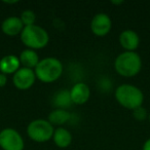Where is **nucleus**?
I'll return each instance as SVG.
<instances>
[{"mask_svg": "<svg viewBox=\"0 0 150 150\" xmlns=\"http://www.w3.org/2000/svg\"><path fill=\"white\" fill-rule=\"evenodd\" d=\"M28 135L36 142H46L54 136V127L48 120L36 119L28 125Z\"/></svg>", "mask_w": 150, "mask_h": 150, "instance_id": "nucleus-5", "label": "nucleus"}, {"mask_svg": "<svg viewBox=\"0 0 150 150\" xmlns=\"http://www.w3.org/2000/svg\"><path fill=\"white\" fill-rule=\"evenodd\" d=\"M35 13L32 11H24L22 13L21 20L23 22V24L25 26H31L34 25V22H35Z\"/></svg>", "mask_w": 150, "mask_h": 150, "instance_id": "nucleus-17", "label": "nucleus"}, {"mask_svg": "<svg viewBox=\"0 0 150 150\" xmlns=\"http://www.w3.org/2000/svg\"><path fill=\"white\" fill-rule=\"evenodd\" d=\"M120 44L127 52H134L140 43V38L138 34L133 30H125L122 31L119 36Z\"/></svg>", "mask_w": 150, "mask_h": 150, "instance_id": "nucleus-11", "label": "nucleus"}, {"mask_svg": "<svg viewBox=\"0 0 150 150\" xmlns=\"http://www.w3.org/2000/svg\"><path fill=\"white\" fill-rule=\"evenodd\" d=\"M113 4H121V3H123V1H112Z\"/></svg>", "mask_w": 150, "mask_h": 150, "instance_id": "nucleus-21", "label": "nucleus"}, {"mask_svg": "<svg viewBox=\"0 0 150 150\" xmlns=\"http://www.w3.org/2000/svg\"><path fill=\"white\" fill-rule=\"evenodd\" d=\"M63 72V65L56 58H45L35 67V75L43 82L56 81Z\"/></svg>", "mask_w": 150, "mask_h": 150, "instance_id": "nucleus-3", "label": "nucleus"}, {"mask_svg": "<svg viewBox=\"0 0 150 150\" xmlns=\"http://www.w3.org/2000/svg\"><path fill=\"white\" fill-rule=\"evenodd\" d=\"M20 63L23 65L25 68H35L39 63L38 54L33 50H25L21 52V56L19 58Z\"/></svg>", "mask_w": 150, "mask_h": 150, "instance_id": "nucleus-14", "label": "nucleus"}, {"mask_svg": "<svg viewBox=\"0 0 150 150\" xmlns=\"http://www.w3.org/2000/svg\"><path fill=\"white\" fill-rule=\"evenodd\" d=\"M6 82H7L6 75L1 73V74H0V86H4L5 84H6Z\"/></svg>", "mask_w": 150, "mask_h": 150, "instance_id": "nucleus-19", "label": "nucleus"}, {"mask_svg": "<svg viewBox=\"0 0 150 150\" xmlns=\"http://www.w3.org/2000/svg\"><path fill=\"white\" fill-rule=\"evenodd\" d=\"M143 150H150V139H148L147 141L144 143Z\"/></svg>", "mask_w": 150, "mask_h": 150, "instance_id": "nucleus-20", "label": "nucleus"}, {"mask_svg": "<svg viewBox=\"0 0 150 150\" xmlns=\"http://www.w3.org/2000/svg\"><path fill=\"white\" fill-rule=\"evenodd\" d=\"M54 101L56 106H58V108L60 109H64L67 106H70V104L72 103L70 97V92H68L66 90H62L56 95Z\"/></svg>", "mask_w": 150, "mask_h": 150, "instance_id": "nucleus-16", "label": "nucleus"}, {"mask_svg": "<svg viewBox=\"0 0 150 150\" xmlns=\"http://www.w3.org/2000/svg\"><path fill=\"white\" fill-rule=\"evenodd\" d=\"M111 20L108 15L106 13H98L92 20L91 23V29L94 32V34L98 36H105L109 33L111 29Z\"/></svg>", "mask_w": 150, "mask_h": 150, "instance_id": "nucleus-8", "label": "nucleus"}, {"mask_svg": "<svg viewBox=\"0 0 150 150\" xmlns=\"http://www.w3.org/2000/svg\"><path fill=\"white\" fill-rule=\"evenodd\" d=\"M69 119H70V113L65 109L57 108L52 110L48 115V121L52 125H62Z\"/></svg>", "mask_w": 150, "mask_h": 150, "instance_id": "nucleus-15", "label": "nucleus"}, {"mask_svg": "<svg viewBox=\"0 0 150 150\" xmlns=\"http://www.w3.org/2000/svg\"><path fill=\"white\" fill-rule=\"evenodd\" d=\"M149 120H150V114H149Z\"/></svg>", "mask_w": 150, "mask_h": 150, "instance_id": "nucleus-22", "label": "nucleus"}, {"mask_svg": "<svg viewBox=\"0 0 150 150\" xmlns=\"http://www.w3.org/2000/svg\"><path fill=\"white\" fill-rule=\"evenodd\" d=\"M54 141L57 146L61 148H66L72 142V136L70 132L67 131L64 127H59L54 132Z\"/></svg>", "mask_w": 150, "mask_h": 150, "instance_id": "nucleus-13", "label": "nucleus"}, {"mask_svg": "<svg viewBox=\"0 0 150 150\" xmlns=\"http://www.w3.org/2000/svg\"><path fill=\"white\" fill-rule=\"evenodd\" d=\"M133 114L134 117L138 120H144L145 118H147L148 114H147V110L143 107H138L135 110H133Z\"/></svg>", "mask_w": 150, "mask_h": 150, "instance_id": "nucleus-18", "label": "nucleus"}, {"mask_svg": "<svg viewBox=\"0 0 150 150\" xmlns=\"http://www.w3.org/2000/svg\"><path fill=\"white\" fill-rule=\"evenodd\" d=\"M3 33L9 36H15L22 33L24 29V24L22 22L21 18L18 17H9L3 21L1 25Z\"/></svg>", "mask_w": 150, "mask_h": 150, "instance_id": "nucleus-10", "label": "nucleus"}, {"mask_svg": "<svg viewBox=\"0 0 150 150\" xmlns=\"http://www.w3.org/2000/svg\"><path fill=\"white\" fill-rule=\"evenodd\" d=\"M91 96V91L88 84L83 83V82H78V83L74 84L73 88L70 91V97L72 103L75 104H83L90 99Z\"/></svg>", "mask_w": 150, "mask_h": 150, "instance_id": "nucleus-9", "label": "nucleus"}, {"mask_svg": "<svg viewBox=\"0 0 150 150\" xmlns=\"http://www.w3.org/2000/svg\"><path fill=\"white\" fill-rule=\"evenodd\" d=\"M36 75L32 69L29 68H20L17 72L13 74V84L19 90H28L35 82Z\"/></svg>", "mask_w": 150, "mask_h": 150, "instance_id": "nucleus-7", "label": "nucleus"}, {"mask_svg": "<svg viewBox=\"0 0 150 150\" xmlns=\"http://www.w3.org/2000/svg\"><path fill=\"white\" fill-rule=\"evenodd\" d=\"M20 60L18 57L13 56V54H9V56L3 57L0 60V70L3 74H15L18 70L20 69Z\"/></svg>", "mask_w": 150, "mask_h": 150, "instance_id": "nucleus-12", "label": "nucleus"}, {"mask_svg": "<svg viewBox=\"0 0 150 150\" xmlns=\"http://www.w3.org/2000/svg\"><path fill=\"white\" fill-rule=\"evenodd\" d=\"M21 39L25 45L32 50L42 48L48 42V34L43 28L37 25L25 26L21 33Z\"/></svg>", "mask_w": 150, "mask_h": 150, "instance_id": "nucleus-4", "label": "nucleus"}, {"mask_svg": "<svg viewBox=\"0 0 150 150\" xmlns=\"http://www.w3.org/2000/svg\"><path fill=\"white\" fill-rule=\"evenodd\" d=\"M0 147L3 150H23L24 140L13 129H4L0 132Z\"/></svg>", "mask_w": 150, "mask_h": 150, "instance_id": "nucleus-6", "label": "nucleus"}, {"mask_svg": "<svg viewBox=\"0 0 150 150\" xmlns=\"http://www.w3.org/2000/svg\"><path fill=\"white\" fill-rule=\"evenodd\" d=\"M115 98L121 106L132 110L141 107L144 101V96L141 90L131 84H122L118 86L115 92Z\"/></svg>", "mask_w": 150, "mask_h": 150, "instance_id": "nucleus-2", "label": "nucleus"}, {"mask_svg": "<svg viewBox=\"0 0 150 150\" xmlns=\"http://www.w3.org/2000/svg\"><path fill=\"white\" fill-rule=\"evenodd\" d=\"M114 67L118 74L125 77H131L138 74L141 70L142 61L137 52H125L116 58Z\"/></svg>", "mask_w": 150, "mask_h": 150, "instance_id": "nucleus-1", "label": "nucleus"}]
</instances>
